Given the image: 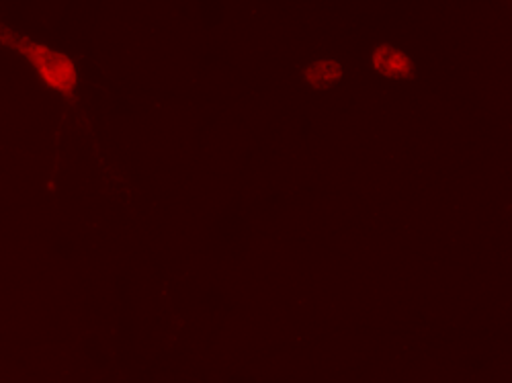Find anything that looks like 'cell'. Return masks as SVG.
<instances>
[{
	"label": "cell",
	"mask_w": 512,
	"mask_h": 383,
	"mask_svg": "<svg viewBox=\"0 0 512 383\" xmlns=\"http://www.w3.org/2000/svg\"><path fill=\"white\" fill-rule=\"evenodd\" d=\"M0 52L19 58L46 93L64 103L76 101L80 89V68L68 52L23 33L5 21H0Z\"/></svg>",
	"instance_id": "cell-1"
},
{
	"label": "cell",
	"mask_w": 512,
	"mask_h": 383,
	"mask_svg": "<svg viewBox=\"0 0 512 383\" xmlns=\"http://www.w3.org/2000/svg\"><path fill=\"white\" fill-rule=\"evenodd\" d=\"M367 62L369 70L386 82L404 84L418 78V64L414 56L396 46L394 41H377L367 56Z\"/></svg>",
	"instance_id": "cell-2"
},
{
	"label": "cell",
	"mask_w": 512,
	"mask_h": 383,
	"mask_svg": "<svg viewBox=\"0 0 512 383\" xmlns=\"http://www.w3.org/2000/svg\"><path fill=\"white\" fill-rule=\"evenodd\" d=\"M297 74H300V82L310 93L330 95L347 82L349 68L340 58L326 54L310 58L306 64L300 66Z\"/></svg>",
	"instance_id": "cell-3"
}]
</instances>
